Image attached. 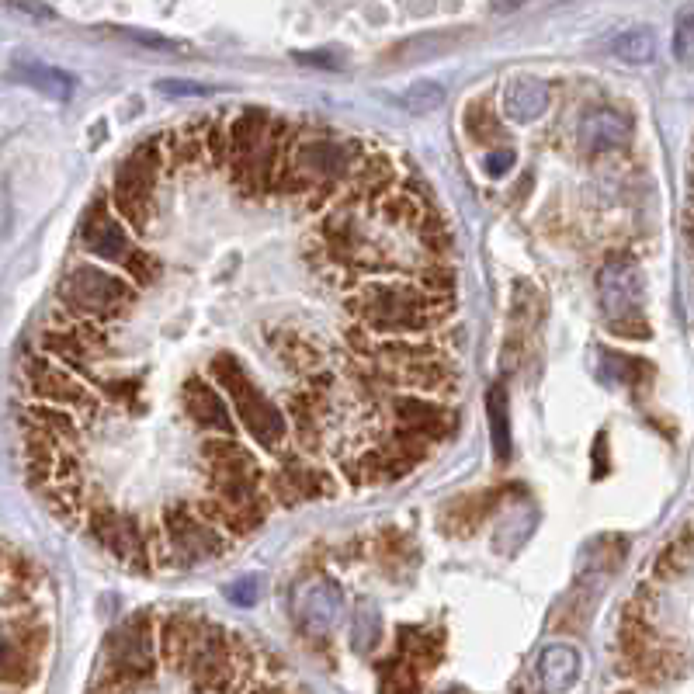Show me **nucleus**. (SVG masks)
<instances>
[{
	"instance_id": "f257e3e1",
	"label": "nucleus",
	"mask_w": 694,
	"mask_h": 694,
	"mask_svg": "<svg viewBox=\"0 0 694 694\" xmlns=\"http://www.w3.org/2000/svg\"><path fill=\"white\" fill-rule=\"evenodd\" d=\"M365 153V143L354 136L313 125L299 129L292 125V136L275 171V191L271 195L299 198L309 212H323L344 191L354 164Z\"/></svg>"
},
{
	"instance_id": "f03ea898",
	"label": "nucleus",
	"mask_w": 694,
	"mask_h": 694,
	"mask_svg": "<svg viewBox=\"0 0 694 694\" xmlns=\"http://www.w3.org/2000/svg\"><path fill=\"white\" fill-rule=\"evenodd\" d=\"M344 306L354 323L368 327L375 337H424L455 313V295H434L420 289L417 282L379 275L358 282Z\"/></svg>"
},
{
	"instance_id": "7ed1b4c3",
	"label": "nucleus",
	"mask_w": 694,
	"mask_h": 694,
	"mask_svg": "<svg viewBox=\"0 0 694 694\" xmlns=\"http://www.w3.org/2000/svg\"><path fill=\"white\" fill-rule=\"evenodd\" d=\"M292 136V122L268 108L247 105L226 122V171L243 198L275 191V171Z\"/></svg>"
},
{
	"instance_id": "20e7f679",
	"label": "nucleus",
	"mask_w": 694,
	"mask_h": 694,
	"mask_svg": "<svg viewBox=\"0 0 694 694\" xmlns=\"http://www.w3.org/2000/svg\"><path fill=\"white\" fill-rule=\"evenodd\" d=\"M209 375L223 389L226 400H230L233 417L240 420V427L257 445L268 448V452H278L289 441V417H285V410L261 393V386L250 379V372L243 368V361L236 354H216L209 365Z\"/></svg>"
},
{
	"instance_id": "39448f33",
	"label": "nucleus",
	"mask_w": 694,
	"mask_h": 694,
	"mask_svg": "<svg viewBox=\"0 0 694 694\" xmlns=\"http://www.w3.org/2000/svg\"><path fill=\"white\" fill-rule=\"evenodd\" d=\"M167 171V153L160 136H150L115 167L108 202L132 233H146L157 209V184Z\"/></svg>"
},
{
	"instance_id": "423d86ee",
	"label": "nucleus",
	"mask_w": 694,
	"mask_h": 694,
	"mask_svg": "<svg viewBox=\"0 0 694 694\" xmlns=\"http://www.w3.org/2000/svg\"><path fill=\"white\" fill-rule=\"evenodd\" d=\"M56 302L66 313L112 327L115 320H122L129 313L132 302H136V285L112 268L84 261V264H73L63 275Z\"/></svg>"
},
{
	"instance_id": "0eeeda50",
	"label": "nucleus",
	"mask_w": 694,
	"mask_h": 694,
	"mask_svg": "<svg viewBox=\"0 0 694 694\" xmlns=\"http://www.w3.org/2000/svg\"><path fill=\"white\" fill-rule=\"evenodd\" d=\"M157 629L150 615H132L108 636L105 649V684L112 688H139L157 674Z\"/></svg>"
},
{
	"instance_id": "6e6552de",
	"label": "nucleus",
	"mask_w": 694,
	"mask_h": 694,
	"mask_svg": "<svg viewBox=\"0 0 694 694\" xmlns=\"http://www.w3.org/2000/svg\"><path fill=\"white\" fill-rule=\"evenodd\" d=\"M597 295H601V309L611 334L629 337V341H646L649 327H646V313H642L646 285H642L636 264L622 261V257H611L597 271Z\"/></svg>"
},
{
	"instance_id": "1a4fd4ad",
	"label": "nucleus",
	"mask_w": 694,
	"mask_h": 694,
	"mask_svg": "<svg viewBox=\"0 0 694 694\" xmlns=\"http://www.w3.org/2000/svg\"><path fill=\"white\" fill-rule=\"evenodd\" d=\"M21 375H25V386H28V393H32V400L66 406V410H73L77 417L80 413H87V417H98L101 413L98 389L87 379H80L77 372H70L66 365L53 361L49 354L32 351L21 361Z\"/></svg>"
},
{
	"instance_id": "9d476101",
	"label": "nucleus",
	"mask_w": 694,
	"mask_h": 694,
	"mask_svg": "<svg viewBox=\"0 0 694 694\" xmlns=\"http://www.w3.org/2000/svg\"><path fill=\"white\" fill-rule=\"evenodd\" d=\"M160 531H164L167 549L177 563H202V559L226 552V545L233 542L216 524L205 521L195 504H184V500H171L160 511Z\"/></svg>"
},
{
	"instance_id": "9b49d317",
	"label": "nucleus",
	"mask_w": 694,
	"mask_h": 694,
	"mask_svg": "<svg viewBox=\"0 0 694 694\" xmlns=\"http://www.w3.org/2000/svg\"><path fill=\"white\" fill-rule=\"evenodd\" d=\"M264 493H268L271 504L278 507H295L306 504V500H320V497H337L341 490V479L330 469L316 462H306L299 455H285L275 469H264Z\"/></svg>"
},
{
	"instance_id": "f8f14e48",
	"label": "nucleus",
	"mask_w": 694,
	"mask_h": 694,
	"mask_svg": "<svg viewBox=\"0 0 694 694\" xmlns=\"http://www.w3.org/2000/svg\"><path fill=\"white\" fill-rule=\"evenodd\" d=\"M84 524H87V531L94 535V542L105 545L118 563L132 566V570H139V573H146L153 566V552H150L146 528L132 518V514L115 511L112 504H105V500H101V507L91 504Z\"/></svg>"
},
{
	"instance_id": "ddd939ff",
	"label": "nucleus",
	"mask_w": 694,
	"mask_h": 694,
	"mask_svg": "<svg viewBox=\"0 0 694 694\" xmlns=\"http://www.w3.org/2000/svg\"><path fill=\"white\" fill-rule=\"evenodd\" d=\"M77 240L94 261L115 264V268L132 254V247H136V233L118 219V212L112 209L108 198H98V202L87 205L84 219H80Z\"/></svg>"
},
{
	"instance_id": "4468645a",
	"label": "nucleus",
	"mask_w": 694,
	"mask_h": 694,
	"mask_svg": "<svg viewBox=\"0 0 694 694\" xmlns=\"http://www.w3.org/2000/svg\"><path fill=\"white\" fill-rule=\"evenodd\" d=\"M292 615L306 636H316V639L330 636V629H334L344 615V590L330 577L306 580L295 590Z\"/></svg>"
},
{
	"instance_id": "2eb2a0df",
	"label": "nucleus",
	"mask_w": 694,
	"mask_h": 694,
	"mask_svg": "<svg viewBox=\"0 0 694 694\" xmlns=\"http://www.w3.org/2000/svg\"><path fill=\"white\" fill-rule=\"evenodd\" d=\"M389 413L396 417V424L420 434V438L431 441V445L455 434V413L441 400H434V396L396 393L393 400H389Z\"/></svg>"
},
{
	"instance_id": "dca6fc26",
	"label": "nucleus",
	"mask_w": 694,
	"mask_h": 694,
	"mask_svg": "<svg viewBox=\"0 0 694 694\" xmlns=\"http://www.w3.org/2000/svg\"><path fill=\"white\" fill-rule=\"evenodd\" d=\"M181 400H184V413L191 417V424L205 434H236V417L226 403L223 389L212 386L205 375H191L184 379L181 389Z\"/></svg>"
},
{
	"instance_id": "f3484780",
	"label": "nucleus",
	"mask_w": 694,
	"mask_h": 694,
	"mask_svg": "<svg viewBox=\"0 0 694 694\" xmlns=\"http://www.w3.org/2000/svg\"><path fill=\"white\" fill-rule=\"evenodd\" d=\"M632 139V122L622 112L608 105H594L580 115L577 143L587 157H608V153L625 150Z\"/></svg>"
},
{
	"instance_id": "a211bd4d",
	"label": "nucleus",
	"mask_w": 694,
	"mask_h": 694,
	"mask_svg": "<svg viewBox=\"0 0 694 694\" xmlns=\"http://www.w3.org/2000/svg\"><path fill=\"white\" fill-rule=\"evenodd\" d=\"M393 184H400V167H396V160L382 150H365L358 164H354L351 177H347L341 195H347L351 205H365L368 209V205L379 195H386Z\"/></svg>"
},
{
	"instance_id": "6ab92c4d",
	"label": "nucleus",
	"mask_w": 694,
	"mask_h": 694,
	"mask_svg": "<svg viewBox=\"0 0 694 694\" xmlns=\"http://www.w3.org/2000/svg\"><path fill=\"white\" fill-rule=\"evenodd\" d=\"M202 459L209 465V476H243L264 483V469L257 455L247 445H240V438H233V434H209L202 441Z\"/></svg>"
},
{
	"instance_id": "aec40b11",
	"label": "nucleus",
	"mask_w": 694,
	"mask_h": 694,
	"mask_svg": "<svg viewBox=\"0 0 694 694\" xmlns=\"http://www.w3.org/2000/svg\"><path fill=\"white\" fill-rule=\"evenodd\" d=\"M39 351L49 354L59 365H66L70 372H77L80 379H87L91 386H94V365H98V358L105 354L101 347L87 344L84 337H77L66 327H56V323H46V330H42V337H39Z\"/></svg>"
},
{
	"instance_id": "412c9836",
	"label": "nucleus",
	"mask_w": 694,
	"mask_h": 694,
	"mask_svg": "<svg viewBox=\"0 0 694 694\" xmlns=\"http://www.w3.org/2000/svg\"><path fill=\"white\" fill-rule=\"evenodd\" d=\"M323 413H327V393L313 389L302 382L299 389L289 396V434L299 441L306 452L320 448V431H323Z\"/></svg>"
},
{
	"instance_id": "4be33fe9",
	"label": "nucleus",
	"mask_w": 694,
	"mask_h": 694,
	"mask_svg": "<svg viewBox=\"0 0 694 694\" xmlns=\"http://www.w3.org/2000/svg\"><path fill=\"white\" fill-rule=\"evenodd\" d=\"M205 622L191 615H167L157 629V653L167 667L174 670H188L191 656H195V646H198V636H202Z\"/></svg>"
},
{
	"instance_id": "5701e85b",
	"label": "nucleus",
	"mask_w": 694,
	"mask_h": 694,
	"mask_svg": "<svg viewBox=\"0 0 694 694\" xmlns=\"http://www.w3.org/2000/svg\"><path fill=\"white\" fill-rule=\"evenodd\" d=\"M538 684L549 694H566L580 684L583 677V656L580 649L566 646V642H552L538 653Z\"/></svg>"
},
{
	"instance_id": "b1692460",
	"label": "nucleus",
	"mask_w": 694,
	"mask_h": 694,
	"mask_svg": "<svg viewBox=\"0 0 694 694\" xmlns=\"http://www.w3.org/2000/svg\"><path fill=\"white\" fill-rule=\"evenodd\" d=\"M21 431L28 434H42V438H53V441H63V445L77 448L80 441V417L66 406H56V403H42V400H32L21 410Z\"/></svg>"
},
{
	"instance_id": "393cba45",
	"label": "nucleus",
	"mask_w": 694,
	"mask_h": 694,
	"mask_svg": "<svg viewBox=\"0 0 694 694\" xmlns=\"http://www.w3.org/2000/svg\"><path fill=\"white\" fill-rule=\"evenodd\" d=\"M504 115L518 125H531L538 122L545 112H549V84L531 73H518L504 84Z\"/></svg>"
},
{
	"instance_id": "a878e982",
	"label": "nucleus",
	"mask_w": 694,
	"mask_h": 694,
	"mask_svg": "<svg viewBox=\"0 0 694 694\" xmlns=\"http://www.w3.org/2000/svg\"><path fill=\"white\" fill-rule=\"evenodd\" d=\"M268 344H271V354L282 361V368H289L295 375H309L323 365V351L320 344L313 341L309 334L295 327H278L268 334Z\"/></svg>"
},
{
	"instance_id": "bb28decb",
	"label": "nucleus",
	"mask_w": 694,
	"mask_h": 694,
	"mask_svg": "<svg viewBox=\"0 0 694 694\" xmlns=\"http://www.w3.org/2000/svg\"><path fill=\"white\" fill-rule=\"evenodd\" d=\"M500 500V490H483V493H465V497H455L452 504L441 511V528L455 538L472 535L476 528H483V521L493 514Z\"/></svg>"
},
{
	"instance_id": "cd10ccee",
	"label": "nucleus",
	"mask_w": 694,
	"mask_h": 694,
	"mask_svg": "<svg viewBox=\"0 0 694 694\" xmlns=\"http://www.w3.org/2000/svg\"><path fill=\"white\" fill-rule=\"evenodd\" d=\"M11 77L18 80V84L32 87V91L46 94L49 101H70L73 91H77V80H73L70 73L59 70V66L39 63V59H14Z\"/></svg>"
},
{
	"instance_id": "c85d7f7f",
	"label": "nucleus",
	"mask_w": 694,
	"mask_h": 694,
	"mask_svg": "<svg viewBox=\"0 0 694 694\" xmlns=\"http://www.w3.org/2000/svg\"><path fill=\"white\" fill-rule=\"evenodd\" d=\"M486 424H490V441L497 462H511L514 438H511V396L504 382H493L486 389Z\"/></svg>"
},
{
	"instance_id": "c756f323",
	"label": "nucleus",
	"mask_w": 694,
	"mask_h": 694,
	"mask_svg": "<svg viewBox=\"0 0 694 694\" xmlns=\"http://www.w3.org/2000/svg\"><path fill=\"white\" fill-rule=\"evenodd\" d=\"M198 514H202L205 521H212L219 531H223L226 538H243L250 535L254 528H261V514H250V511H240V507H230L226 500H219L216 493H205V497L195 500Z\"/></svg>"
},
{
	"instance_id": "7c9ffc66",
	"label": "nucleus",
	"mask_w": 694,
	"mask_h": 694,
	"mask_svg": "<svg viewBox=\"0 0 694 694\" xmlns=\"http://www.w3.org/2000/svg\"><path fill=\"white\" fill-rule=\"evenodd\" d=\"M42 500H46V507L56 514L63 524H80L87 518V511H91L94 500L87 497L84 490V479H77V483H53V486H42Z\"/></svg>"
},
{
	"instance_id": "2f4dec72",
	"label": "nucleus",
	"mask_w": 694,
	"mask_h": 694,
	"mask_svg": "<svg viewBox=\"0 0 694 694\" xmlns=\"http://www.w3.org/2000/svg\"><path fill=\"white\" fill-rule=\"evenodd\" d=\"M611 56L622 59V63L629 66H642L649 63V59L656 56V35L649 32V28H625V32H618L615 39H611Z\"/></svg>"
},
{
	"instance_id": "473e14b6",
	"label": "nucleus",
	"mask_w": 694,
	"mask_h": 694,
	"mask_svg": "<svg viewBox=\"0 0 694 694\" xmlns=\"http://www.w3.org/2000/svg\"><path fill=\"white\" fill-rule=\"evenodd\" d=\"M691 566H694V535L691 531H681L674 542H667L660 549V556H656V563H653V573L660 580H674V577H681V573H688Z\"/></svg>"
},
{
	"instance_id": "72a5a7b5",
	"label": "nucleus",
	"mask_w": 694,
	"mask_h": 694,
	"mask_svg": "<svg viewBox=\"0 0 694 694\" xmlns=\"http://www.w3.org/2000/svg\"><path fill=\"white\" fill-rule=\"evenodd\" d=\"M379 636H382V615L372 601H358L351 615V649L361 656H368L375 646H379Z\"/></svg>"
},
{
	"instance_id": "f704fd0d",
	"label": "nucleus",
	"mask_w": 694,
	"mask_h": 694,
	"mask_svg": "<svg viewBox=\"0 0 694 694\" xmlns=\"http://www.w3.org/2000/svg\"><path fill=\"white\" fill-rule=\"evenodd\" d=\"M417 230V240H420V247L427 250V257H452V250H455V240H452V230H448V223L441 219V212H434V209H427L424 216H420V223L413 226Z\"/></svg>"
},
{
	"instance_id": "c9c22d12",
	"label": "nucleus",
	"mask_w": 694,
	"mask_h": 694,
	"mask_svg": "<svg viewBox=\"0 0 694 694\" xmlns=\"http://www.w3.org/2000/svg\"><path fill=\"white\" fill-rule=\"evenodd\" d=\"M601 372L608 382H622V386H639L653 375V368L642 358H632V354H618V351H601Z\"/></svg>"
},
{
	"instance_id": "e433bc0d",
	"label": "nucleus",
	"mask_w": 694,
	"mask_h": 694,
	"mask_svg": "<svg viewBox=\"0 0 694 694\" xmlns=\"http://www.w3.org/2000/svg\"><path fill=\"white\" fill-rule=\"evenodd\" d=\"M379 684H382V694H420L417 667H413L406 656H396V660L382 663Z\"/></svg>"
},
{
	"instance_id": "4c0bfd02",
	"label": "nucleus",
	"mask_w": 694,
	"mask_h": 694,
	"mask_svg": "<svg viewBox=\"0 0 694 694\" xmlns=\"http://www.w3.org/2000/svg\"><path fill=\"white\" fill-rule=\"evenodd\" d=\"M400 646H403L406 660H410L413 667H431V663H438V656H441V639L431 636V632H420V629H400Z\"/></svg>"
},
{
	"instance_id": "58836bf2",
	"label": "nucleus",
	"mask_w": 694,
	"mask_h": 694,
	"mask_svg": "<svg viewBox=\"0 0 694 694\" xmlns=\"http://www.w3.org/2000/svg\"><path fill=\"white\" fill-rule=\"evenodd\" d=\"M28 674H32V656H28L11 636L0 632V681L18 684V681H25Z\"/></svg>"
},
{
	"instance_id": "ea45409f",
	"label": "nucleus",
	"mask_w": 694,
	"mask_h": 694,
	"mask_svg": "<svg viewBox=\"0 0 694 694\" xmlns=\"http://www.w3.org/2000/svg\"><path fill=\"white\" fill-rule=\"evenodd\" d=\"M441 101H445V84H438V80H417V84L403 94V108L413 115L434 112V108H441Z\"/></svg>"
},
{
	"instance_id": "a19ab883",
	"label": "nucleus",
	"mask_w": 694,
	"mask_h": 694,
	"mask_svg": "<svg viewBox=\"0 0 694 694\" xmlns=\"http://www.w3.org/2000/svg\"><path fill=\"white\" fill-rule=\"evenodd\" d=\"M118 268H122V275L129 278V282L136 285V289H143V285L157 282V261H153L150 250H143L139 243L132 247V254L125 257V261L118 264Z\"/></svg>"
},
{
	"instance_id": "79ce46f5",
	"label": "nucleus",
	"mask_w": 694,
	"mask_h": 694,
	"mask_svg": "<svg viewBox=\"0 0 694 694\" xmlns=\"http://www.w3.org/2000/svg\"><path fill=\"white\" fill-rule=\"evenodd\" d=\"M674 59L677 63L694 59V4L681 7L674 18Z\"/></svg>"
},
{
	"instance_id": "37998d69",
	"label": "nucleus",
	"mask_w": 694,
	"mask_h": 694,
	"mask_svg": "<svg viewBox=\"0 0 694 694\" xmlns=\"http://www.w3.org/2000/svg\"><path fill=\"white\" fill-rule=\"evenodd\" d=\"M465 129H469V136L476 143H493L497 139V122H493V112L486 101H472L465 108Z\"/></svg>"
},
{
	"instance_id": "c03bdc74",
	"label": "nucleus",
	"mask_w": 694,
	"mask_h": 694,
	"mask_svg": "<svg viewBox=\"0 0 694 694\" xmlns=\"http://www.w3.org/2000/svg\"><path fill=\"white\" fill-rule=\"evenodd\" d=\"M205 164L226 167V122L205 118Z\"/></svg>"
},
{
	"instance_id": "a18cd8bd",
	"label": "nucleus",
	"mask_w": 694,
	"mask_h": 694,
	"mask_svg": "<svg viewBox=\"0 0 694 694\" xmlns=\"http://www.w3.org/2000/svg\"><path fill=\"white\" fill-rule=\"evenodd\" d=\"M226 597H230L233 604H240V608H254V604L261 601V580L250 573V577L226 583Z\"/></svg>"
},
{
	"instance_id": "49530a36",
	"label": "nucleus",
	"mask_w": 694,
	"mask_h": 694,
	"mask_svg": "<svg viewBox=\"0 0 694 694\" xmlns=\"http://www.w3.org/2000/svg\"><path fill=\"white\" fill-rule=\"evenodd\" d=\"M118 35L139 42L143 49H160V53H184V49H188V46H181V42L164 39V35H153V32H139V28H118Z\"/></svg>"
},
{
	"instance_id": "de8ad7c7",
	"label": "nucleus",
	"mask_w": 694,
	"mask_h": 694,
	"mask_svg": "<svg viewBox=\"0 0 694 694\" xmlns=\"http://www.w3.org/2000/svg\"><path fill=\"white\" fill-rule=\"evenodd\" d=\"M514 164H518V153H514V150H493V153H486L483 171L490 177H504Z\"/></svg>"
},
{
	"instance_id": "09e8293b",
	"label": "nucleus",
	"mask_w": 694,
	"mask_h": 694,
	"mask_svg": "<svg viewBox=\"0 0 694 694\" xmlns=\"http://www.w3.org/2000/svg\"><path fill=\"white\" fill-rule=\"evenodd\" d=\"M295 63L320 66V70H341V53H330V49H316V53H295Z\"/></svg>"
},
{
	"instance_id": "8fccbe9b",
	"label": "nucleus",
	"mask_w": 694,
	"mask_h": 694,
	"mask_svg": "<svg viewBox=\"0 0 694 694\" xmlns=\"http://www.w3.org/2000/svg\"><path fill=\"white\" fill-rule=\"evenodd\" d=\"M11 11H21V14H28V18H35V21H49V18H56V11L49 4H42V0H4Z\"/></svg>"
},
{
	"instance_id": "3c124183",
	"label": "nucleus",
	"mask_w": 694,
	"mask_h": 694,
	"mask_svg": "<svg viewBox=\"0 0 694 694\" xmlns=\"http://www.w3.org/2000/svg\"><path fill=\"white\" fill-rule=\"evenodd\" d=\"M157 91H164V94H205V87L191 84V80H160Z\"/></svg>"
},
{
	"instance_id": "603ef678",
	"label": "nucleus",
	"mask_w": 694,
	"mask_h": 694,
	"mask_svg": "<svg viewBox=\"0 0 694 694\" xmlns=\"http://www.w3.org/2000/svg\"><path fill=\"white\" fill-rule=\"evenodd\" d=\"M524 4V0H490V7L497 14H507V11H518V7Z\"/></svg>"
},
{
	"instance_id": "864d4df0",
	"label": "nucleus",
	"mask_w": 694,
	"mask_h": 694,
	"mask_svg": "<svg viewBox=\"0 0 694 694\" xmlns=\"http://www.w3.org/2000/svg\"><path fill=\"white\" fill-rule=\"evenodd\" d=\"M514 694H549L542 684H531V681H518L514 684Z\"/></svg>"
},
{
	"instance_id": "5fc2aeb1",
	"label": "nucleus",
	"mask_w": 694,
	"mask_h": 694,
	"mask_svg": "<svg viewBox=\"0 0 694 694\" xmlns=\"http://www.w3.org/2000/svg\"><path fill=\"white\" fill-rule=\"evenodd\" d=\"M254 694H285V691H278V688H257Z\"/></svg>"
},
{
	"instance_id": "6e6d98bb",
	"label": "nucleus",
	"mask_w": 694,
	"mask_h": 694,
	"mask_svg": "<svg viewBox=\"0 0 694 694\" xmlns=\"http://www.w3.org/2000/svg\"><path fill=\"white\" fill-rule=\"evenodd\" d=\"M445 694H462V691H445Z\"/></svg>"
}]
</instances>
